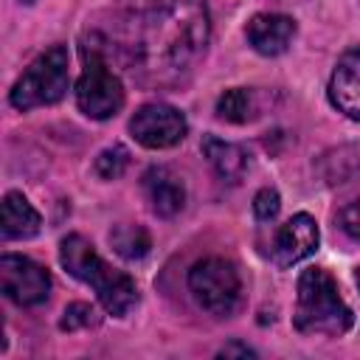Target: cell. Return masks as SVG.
<instances>
[{"mask_svg": "<svg viewBox=\"0 0 360 360\" xmlns=\"http://www.w3.org/2000/svg\"><path fill=\"white\" fill-rule=\"evenodd\" d=\"M211 20L205 0H143L129 39V65L158 87L188 82L205 56Z\"/></svg>", "mask_w": 360, "mask_h": 360, "instance_id": "1", "label": "cell"}, {"mask_svg": "<svg viewBox=\"0 0 360 360\" xmlns=\"http://www.w3.org/2000/svg\"><path fill=\"white\" fill-rule=\"evenodd\" d=\"M59 262H62V267L73 278H79V281H84V284H90L96 290L101 307L110 315L124 318L138 304V287H135V281L127 273L110 267L84 236L68 233L59 242Z\"/></svg>", "mask_w": 360, "mask_h": 360, "instance_id": "2", "label": "cell"}, {"mask_svg": "<svg viewBox=\"0 0 360 360\" xmlns=\"http://www.w3.org/2000/svg\"><path fill=\"white\" fill-rule=\"evenodd\" d=\"M354 315L340 298L335 278L323 267H307L298 276V298L292 312V326L301 335H329L340 338L352 329Z\"/></svg>", "mask_w": 360, "mask_h": 360, "instance_id": "3", "label": "cell"}, {"mask_svg": "<svg viewBox=\"0 0 360 360\" xmlns=\"http://www.w3.org/2000/svg\"><path fill=\"white\" fill-rule=\"evenodd\" d=\"M68 87H70L68 48L65 45H51L14 82V87L8 90V104L20 112L34 110V107H45V104H56V101L65 98Z\"/></svg>", "mask_w": 360, "mask_h": 360, "instance_id": "4", "label": "cell"}, {"mask_svg": "<svg viewBox=\"0 0 360 360\" xmlns=\"http://www.w3.org/2000/svg\"><path fill=\"white\" fill-rule=\"evenodd\" d=\"M76 104L93 121H107L124 107V84L112 73L96 39L82 42V76L76 82Z\"/></svg>", "mask_w": 360, "mask_h": 360, "instance_id": "5", "label": "cell"}, {"mask_svg": "<svg viewBox=\"0 0 360 360\" xmlns=\"http://www.w3.org/2000/svg\"><path fill=\"white\" fill-rule=\"evenodd\" d=\"M188 292L214 318H228L242 301V278L228 259L208 256L188 270Z\"/></svg>", "mask_w": 360, "mask_h": 360, "instance_id": "6", "label": "cell"}, {"mask_svg": "<svg viewBox=\"0 0 360 360\" xmlns=\"http://www.w3.org/2000/svg\"><path fill=\"white\" fill-rule=\"evenodd\" d=\"M0 290L17 307H39L51 295V273L28 256H0Z\"/></svg>", "mask_w": 360, "mask_h": 360, "instance_id": "7", "label": "cell"}, {"mask_svg": "<svg viewBox=\"0 0 360 360\" xmlns=\"http://www.w3.org/2000/svg\"><path fill=\"white\" fill-rule=\"evenodd\" d=\"M129 132L146 149H169L186 138L188 121L177 107L166 101H149L129 118Z\"/></svg>", "mask_w": 360, "mask_h": 360, "instance_id": "8", "label": "cell"}, {"mask_svg": "<svg viewBox=\"0 0 360 360\" xmlns=\"http://www.w3.org/2000/svg\"><path fill=\"white\" fill-rule=\"evenodd\" d=\"M318 242H321L318 222L309 214L290 217L276 231V239H273V262H276V267L287 270V267L298 264L301 259H307V256H312L318 250Z\"/></svg>", "mask_w": 360, "mask_h": 360, "instance_id": "9", "label": "cell"}, {"mask_svg": "<svg viewBox=\"0 0 360 360\" xmlns=\"http://www.w3.org/2000/svg\"><path fill=\"white\" fill-rule=\"evenodd\" d=\"M329 101L352 121H360V48H349L329 79Z\"/></svg>", "mask_w": 360, "mask_h": 360, "instance_id": "10", "label": "cell"}, {"mask_svg": "<svg viewBox=\"0 0 360 360\" xmlns=\"http://www.w3.org/2000/svg\"><path fill=\"white\" fill-rule=\"evenodd\" d=\"M295 31H298V25H295L292 17H287V14H270V11L253 14L250 22H248V28H245L250 48L256 53H262V56H278V53H284L290 48V42H292Z\"/></svg>", "mask_w": 360, "mask_h": 360, "instance_id": "11", "label": "cell"}, {"mask_svg": "<svg viewBox=\"0 0 360 360\" xmlns=\"http://www.w3.org/2000/svg\"><path fill=\"white\" fill-rule=\"evenodd\" d=\"M143 191H146V200H149V205H152V211L158 217H166L169 219V217L180 214L183 205H186V186L166 166L146 169V174H143Z\"/></svg>", "mask_w": 360, "mask_h": 360, "instance_id": "12", "label": "cell"}, {"mask_svg": "<svg viewBox=\"0 0 360 360\" xmlns=\"http://www.w3.org/2000/svg\"><path fill=\"white\" fill-rule=\"evenodd\" d=\"M39 228H42V219H39L37 208L20 191H8L3 197V205H0L3 239H31L39 233Z\"/></svg>", "mask_w": 360, "mask_h": 360, "instance_id": "13", "label": "cell"}, {"mask_svg": "<svg viewBox=\"0 0 360 360\" xmlns=\"http://www.w3.org/2000/svg\"><path fill=\"white\" fill-rule=\"evenodd\" d=\"M202 158L211 163V169L225 180V183H239L248 172V155L239 143L222 141L217 135H202L200 141Z\"/></svg>", "mask_w": 360, "mask_h": 360, "instance_id": "14", "label": "cell"}, {"mask_svg": "<svg viewBox=\"0 0 360 360\" xmlns=\"http://www.w3.org/2000/svg\"><path fill=\"white\" fill-rule=\"evenodd\" d=\"M110 245L112 250L121 256V259H143L152 248V236L143 225H132V222H121V225H112L110 231Z\"/></svg>", "mask_w": 360, "mask_h": 360, "instance_id": "15", "label": "cell"}, {"mask_svg": "<svg viewBox=\"0 0 360 360\" xmlns=\"http://www.w3.org/2000/svg\"><path fill=\"white\" fill-rule=\"evenodd\" d=\"M217 115L231 124H245L253 118V96L245 87H231L217 98Z\"/></svg>", "mask_w": 360, "mask_h": 360, "instance_id": "16", "label": "cell"}, {"mask_svg": "<svg viewBox=\"0 0 360 360\" xmlns=\"http://www.w3.org/2000/svg\"><path fill=\"white\" fill-rule=\"evenodd\" d=\"M127 166H129V149L121 146V143H112V146L101 149L96 163H93V169L101 180H118L127 172Z\"/></svg>", "mask_w": 360, "mask_h": 360, "instance_id": "17", "label": "cell"}, {"mask_svg": "<svg viewBox=\"0 0 360 360\" xmlns=\"http://www.w3.org/2000/svg\"><path fill=\"white\" fill-rule=\"evenodd\" d=\"M98 323V315L90 304L84 301H76V304H68L65 312H62V321H59V329L65 332H76V329H87V326H96Z\"/></svg>", "mask_w": 360, "mask_h": 360, "instance_id": "18", "label": "cell"}, {"mask_svg": "<svg viewBox=\"0 0 360 360\" xmlns=\"http://www.w3.org/2000/svg\"><path fill=\"white\" fill-rule=\"evenodd\" d=\"M281 208V197L276 188H262L256 197H253V214L259 222H270Z\"/></svg>", "mask_w": 360, "mask_h": 360, "instance_id": "19", "label": "cell"}, {"mask_svg": "<svg viewBox=\"0 0 360 360\" xmlns=\"http://www.w3.org/2000/svg\"><path fill=\"white\" fill-rule=\"evenodd\" d=\"M338 225H340V231H343L349 239L360 242V197L352 200V202H346V205L340 208V214H338Z\"/></svg>", "mask_w": 360, "mask_h": 360, "instance_id": "20", "label": "cell"}, {"mask_svg": "<svg viewBox=\"0 0 360 360\" xmlns=\"http://www.w3.org/2000/svg\"><path fill=\"white\" fill-rule=\"evenodd\" d=\"M219 357H233V354H239V357H256V352L250 349V346H245V343H228V346H222L219 352H217Z\"/></svg>", "mask_w": 360, "mask_h": 360, "instance_id": "21", "label": "cell"}, {"mask_svg": "<svg viewBox=\"0 0 360 360\" xmlns=\"http://www.w3.org/2000/svg\"><path fill=\"white\" fill-rule=\"evenodd\" d=\"M354 281H357V287H360V267L354 270Z\"/></svg>", "mask_w": 360, "mask_h": 360, "instance_id": "22", "label": "cell"}, {"mask_svg": "<svg viewBox=\"0 0 360 360\" xmlns=\"http://www.w3.org/2000/svg\"><path fill=\"white\" fill-rule=\"evenodd\" d=\"M20 3H34V0H20Z\"/></svg>", "mask_w": 360, "mask_h": 360, "instance_id": "23", "label": "cell"}]
</instances>
